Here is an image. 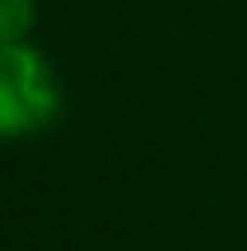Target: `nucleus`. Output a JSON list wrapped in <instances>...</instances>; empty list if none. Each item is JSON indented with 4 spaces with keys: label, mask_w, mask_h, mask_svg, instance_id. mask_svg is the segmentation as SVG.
<instances>
[{
    "label": "nucleus",
    "mask_w": 247,
    "mask_h": 251,
    "mask_svg": "<svg viewBox=\"0 0 247 251\" xmlns=\"http://www.w3.org/2000/svg\"><path fill=\"white\" fill-rule=\"evenodd\" d=\"M37 24V0H0V42H28Z\"/></svg>",
    "instance_id": "obj_2"
},
{
    "label": "nucleus",
    "mask_w": 247,
    "mask_h": 251,
    "mask_svg": "<svg viewBox=\"0 0 247 251\" xmlns=\"http://www.w3.org/2000/svg\"><path fill=\"white\" fill-rule=\"evenodd\" d=\"M61 89L52 65L28 42H0V140H24L56 121Z\"/></svg>",
    "instance_id": "obj_1"
}]
</instances>
